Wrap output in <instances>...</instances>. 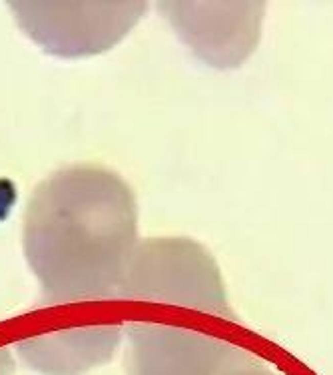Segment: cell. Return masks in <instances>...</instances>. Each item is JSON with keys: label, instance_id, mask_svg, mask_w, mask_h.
I'll return each instance as SVG.
<instances>
[{"label": "cell", "instance_id": "1", "mask_svg": "<svg viewBox=\"0 0 333 375\" xmlns=\"http://www.w3.org/2000/svg\"><path fill=\"white\" fill-rule=\"evenodd\" d=\"M132 218L126 190L110 172L68 166L32 192L22 216V249L48 305L108 298L126 263Z\"/></svg>", "mask_w": 333, "mask_h": 375}, {"label": "cell", "instance_id": "2", "mask_svg": "<svg viewBox=\"0 0 333 375\" xmlns=\"http://www.w3.org/2000/svg\"><path fill=\"white\" fill-rule=\"evenodd\" d=\"M10 10L24 34L44 52L78 58L104 50L112 42L108 18L112 6L80 2H10Z\"/></svg>", "mask_w": 333, "mask_h": 375}]
</instances>
